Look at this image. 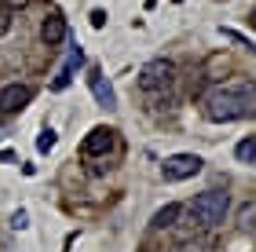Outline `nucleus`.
<instances>
[{
    "label": "nucleus",
    "mask_w": 256,
    "mask_h": 252,
    "mask_svg": "<svg viewBox=\"0 0 256 252\" xmlns=\"http://www.w3.org/2000/svg\"><path fill=\"white\" fill-rule=\"evenodd\" d=\"M80 62H84V55H80V48H74V51H70V59H66V66L59 70V77H55V81H52V88H55V91L70 88V81H74V70H77Z\"/></svg>",
    "instance_id": "9"
},
{
    "label": "nucleus",
    "mask_w": 256,
    "mask_h": 252,
    "mask_svg": "<svg viewBox=\"0 0 256 252\" xmlns=\"http://www.w3.org/2000/svg\"><path fill=\"white\" fill-rule=\"evenodd\" d=\"M249 26L256 29V4H252V11H249Z\"/></svg>",
    "instance_id": "16"
},
{
    "label": "nucleus",
    "mask_w": 256,
    "mask_h": 252,
    "mask_svg": "<svg viewBox=\"0 0 256 252\" xmlns=\"http://www.w3.org/2000/svg\"><path fill=\"white\" fill-rule=\"evenodd\" d=\"M256 113V84L252 81H230V84H216L205 95V117L216 124L227 121H242Z\"/></svg>",
    "instance_id": "1"
},
{
    "label": "nucleus",
    "mask_w": 256,
    "mask_h": 252,
    "mask_svg": "<svg viewBox=\"0 0 256 252\" xmlns=\"http://www.w3.org/2000/svg\"><path fill=\"white\" fill-rule=\"evenodd\" d=\"M33 102V88L30 84H8L0 91V113H22Z\"/></svg>",
    "instance_id": "5"
},
{
    "label": "nucleus",
    "mask_w": 256,
    "mask_h": 252,
    "mask_svg": "<svg viewBox=\"0 0 256 252\" xmlns=\"http://www.w3.org/2000/svg\"><path fill=\"white\" fill-rule=\"evenodd\" d=\"M114 143H118V132L99 124V128H92V132L84 135V146H80V150H84L88 157H102V154L114 150Z\"/></svg>",
    "instance_id": "6"
},
{
    "label": "nucleus",
    "mask_w": 256,
    "mask_h": 252,
    "mask_svg": "<svg viewBox=\"0 0 256 252\" xmlns=\"http://www.w3.org/2000/svg\"><path fill=\"white\" fill-rule=\"evenodd\" d=\"M202 157L198 154H172L165 165H161V176H165L168 183H183V179H194L198 172H202Z\"/></svg>",
    "instance_id": "4"
},
{
    "label": "nucleus",
    "mask_w": 256,
    "mask_h": 252,
    "mask_svg": "<svg viewBox=\"0 0 256 252\" xmlns=\"http://www.w3.org/2000/svg\"><path fill=\"white\" fill-rule=\"evenodd\" d=\"M227 209H230V198L224 190H205L190 201V220H194V227H202V231H212V227L224 223Z\"/></svg>",
    "instance_id": "2"
},
{
    "label": "nucleus",
    "mask_w": 256,
    "mask_h": 252,
    "mask_svg": "<svg viewBox=\"0 0 256 252\" xmlns=\"http://www.w3.org/2000/svg\"><path fill=\"white\" fill-rule=\"evenodd\" d=\"M102 22H106V11H92V26H96V29H102Z\"/></svg>",
    "instance_id": "15"
},
{
    "label": "nucleus",
    "mask_w": 256,
    "mask_h": 252,
    "mask_svg": "<svg viewBox=\"0 0 256 252\" xmlns=\"http://www.w3.org/2000/svg\"><path fill=\"white\" fill-rule=\"evenodd\" d=\"M52 146H55V132H52V128H44V132H40V139H37V150H40V154H48Z\"/></svg>",
    "instance_id": "14"
},
{
    "label": "nucleus",
    "mask_w": 256,
    "mask_h": 252,
    "mask_svg": "<svg viewBox=\"0 0 256 252\" xmlns=\"http://www.w3.org/2000/svg\"><path fill=\"white\" fill-rule=\"evenodd\" d=\"M154 4H158V0H146V7H154Z\"/></svg>",
    "instance_id": "17"
},
{
    "label": "nucleus",
    "mask_w": 256,
    "mask_h": 252,
    "mask_svg": "<svg viewBox=\"0 0 256 252\" xmlns=\"http://www.w3.org/2000/svg\"><path fill=\"white\" fill-rule=\"evenodd\" d=\"M238 220H242V231H256V209H252V205H246V209H242Z\"/></svg>",
    "instance_id": "13"
},
{
    "label": "nucleus",
    "mask_w": 256,
    "mask_h": 252,
    "mask_svg": "<svg viewBox=\"0 0 256 252\" xmlns=\"http://www.w3.org/2000/svg\"><path fill=\"white\" fill-rule=\"evenodd\" d=\"M11 26H15V7H11L8 0H0V37H8Z\"/></svg>",
    "instance_id": "12"
},
{
    "label": "nucleus",
    "mask_w": 256,
    "mask_h": 252,
    "mask_svg": "<svg viewBox=\"0 0 256 252\" xmlns=\"http://www.w3.org/2000/svg\"><path fill=\"white\" fill-rule=\"evenodd\" d=\"M88 88H92V95H96L102 106H118V95H114V88H110L106 77H102L99 66H92V70H88Z\"/></svg>",
    "instance_id": "7"
},
{
    "label": "nucleus",
    "mask_w": 256,
    "mask_h": 252,
    "mask_svg": "<svg viewBox=\"0 0 256 252\" xmlns=\"http://www.w3.org/2000/svg\"><path fill=\"white\" fill-rule=\"evenodd\" d=\"M66 18L62 15H48L44 18V29H40V37H44V44H48V48H59V44L66 40Z\"/></svg>",
    "instance_id": "8"
},
{
    "label": "nucleus",
    "mask_w": 256,
    "mask_h": 252,
    "mask_svg": "<svg viewBox=\"0 0 256 252\" xmlns=\"http://www.w3.org/2000/svg\"><path fill=\"white\" fill-rule=\"evenodd\" d=\"M234 154H238V161L252 165V161H256V135H249V139H242V143L234 146Z\"/></svg>",
    "instance_id": "11"
},
{
    "label": "nucleus",
    "mask_w": 256,
    "mask_h": 252,
    "mask_svg": "<svg viewBox=\"0 0 256 252\" xmlns=\"http://www.w3.org/2000/svg\"><path fill=\"white\" fill-rule=\"evenodd\" d=\"M180 212H183L180 205H165V209L154 216V227H158V231H165V227H172V223L180 220Z\"/></svg>",
    "instance_id": "10"
},
{
    "label": "nucleus",
    "mask_w": 256,
    "mask_h": 252,
    "mask_svg": "<svg viewBox=\"0 0 256 252\" xmlns=\"http://www.w3.org/2000/svg\"><path fill=\"white\" fill-rule=\"evenodd\" d=\"M176 84V62L172 59H154L139 70V88L143 91H168Z\"/></svg>",
    "instance_id": "3"
}]
</instances>
